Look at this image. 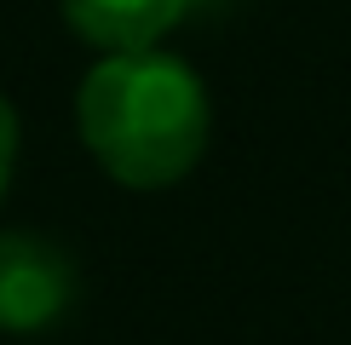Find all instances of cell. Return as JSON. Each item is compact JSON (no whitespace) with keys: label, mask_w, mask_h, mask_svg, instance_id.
Masks as SVG:
<instances>
[{"label":"cell","mask_w":351,"mask_h":345,"mask_svg":"<svg viewBox=\"0 0 351 345\" xmlns=\"http://www.w3.org/2000/svg\"><path fill=\"white\" fill-rule=\"evenodd\" d=\"M184 6H190V12H196V6H213V0H184Z\"/></svg>","instance_id":"obj_5"},{"label":"cell","mask_w":351,"mask_h":345,"mask_svg":"<svg viewBox=\"0 0 351 345\" xmlns=\"http://www.w3.org/2000/svg\"><path fill=\"white\" fill-rule=\"evenodd\" d=\"M75 127L93 162L127 190H167L208 150V86L173 52H110L75 92Z\"/></svg>","instance_id":"obj_1"},{"label":"cell","mask_w":351,"mask_h":345,"mask_svg":"<svg viewBox=\"0 0 351 345\" xmlns=\"http://www.w3.org/2000/svg\"><path fill=\"white\" fill-rule=\"evenodd\" d=\"M75 305V259L35 230H0V334H40Z\"/></svg>","instance_id":"obj_2"},{"label":"cell","mask_w":351,"mask_h":345,"mask_svg":"<svg viewBox=\"0 0 351 345\" xmlns=\"http://www.w3.org/2000/svg\"><path fill=\"white\" fill-rule=\"evenodd\" d=\"M184 0H64L69 29L98 52H156L162 35L184 18Z\"/></svg>","instance_id":"obj_3"},{"label":"cell","mask_w":351,"mask_h":345,"mask_svg":"<svg viewBox=\"0 0 351 345\" xmlns=\"http://www.w3.org/2000/svg\"><path fill=\"white\" fill-rule=\"evenodd\" d=\"M12 167H18V110L6 104V92H0V201L12 190Z\"/></svg>","instance_id":"obj_4"}]
</instances>
